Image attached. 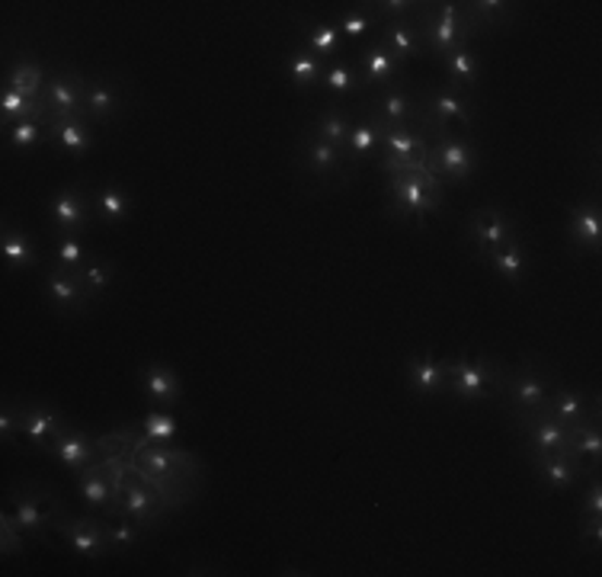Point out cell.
<instances>
[{
  "mask_svg": "<svg viewBox=\"0 0 602 577\" xmlns=\"http://www.w3.org/2000/svg\"><path fill=\"white\" fill-rule=\"evenodd\" d=\"M449 366L452 359H439L437 353H420L407 363V382L414 395L420 398H439L449 392Z\"/></svg>",
  "mask_w": 602,
  "mask_h": 577,
  "instance_id": "cell-19",
  "label": "cell"
},
{
  "mask_svg": "<svg viewBox=\"0 0 602 577\" xmlns=\"http://www.w3.org/2000/svg\"><path fill=\"white\" fill-rule=\"evenodd\" d=\"M346 155L340 148H333L330 142L318 138V135H302V171L315 180H330L333 173H343L346 176Z\"/></svg>",
  "mask_w": 602,
  "mask_h": 577,
  "instance_id": "cell-23",
  "label": "cell"
},
{
  "mask_svg": "<svg viewBox=\"0 0 602 577\" xmlns=\"http://www.w3.org/2000/svg\"><path fill=\"white\" fill-rule=\"evenodd\" d=\"M23 532L16 529V523L10 517V511L3 514V555H10V552H16V549H23V539H20Z\"/></svg>",
  "mask_w": 602,
  "mask_h": 577,
  "instance_id": "cell-50",
  "label": "cell"
},
{
  "mask_svg": "<svg viewBox=\"0 0 602 577\" xmlns=\"http://www.w3.org/2000/svg\"><path fill=\"white\" fill-rule=\"evenodd\" d=\"M542 410L551 414L554 420H561L570 430L574 423H580L587 417H600V402L593 404V410H590L587 407V395H580L577 389H567V385H554Z\"/></svg>",
  "mask_w": 602,
  "mask_h": 577,
  "instance_id": "cell-27",
  "label": "cell"
},
{
  "mask_svg": "<svg viewBox=\"0 0 602 577\" xmlns=\"http://www.w3.org/2000/svg\"><path fill=\"white\" fill-rule=\"evenodd\" d=\"M142 462H145L148 468H155V471H170V468L180 462V456L170 453V450H148V453L142 456Z\"/></svg>",
  "mask_w": 602,
  "mask_h": 577,
  "instance_id": "cell-49",
  "label": "cell"
},
{
  "mask_svg": "<svg viewBox=\"0 0 602 577\" xmlns=\"http://www.w3.org/2000/svg\"><path fill=\"white\" fill-rule=\"evenodd\" d=\"M46 212L52 219V225L61 237H81L90 229V222L97 219L94 212V189H87L84 183L64 186L46 202Z\"/></svg>",
  "mask_w": 602,
  "mask_h": 577,
  "instance_id": "cell-5",
  "label": "cell"
},
{
  "mask_svg": "<svg viewBox=\"0 0 602 577\" xmlns=\"http://www.w3.org/2000/svg\"><path fill=\"white\" fill-rule=\"evenodd\" d=\"M58 532L64 536L67 549L87 562H100L110 555V542H107V532H103V519L94 517H74L71 523L64 517L52 519Z\"/></svg>",
  "mask_w": 602,
  "mask_h": 577,
  "instance_id": "cell-10",
  "label": "cell"
},
{
  "mask_svg": "<svg viewBox=\"0 0 602 577\" xmlns=\"http://www.w3.org/2000/svg\"><path fill=\"white\" fill-rule=\"evenodd\" d=\"M142 430H145L148 440L164 443V440H173V437L180 433V423H176V417L167 414V410H148L145 420H142Z\"/></svg>",
  "mask_w": 602,
  "mask_h": 577,
  "instance_id": "cell-46",
  "label": "cell"
},
{
  "mask_svg": "<svg viewBox=\"0 0 602 577\" xmlns=\"http://www.w3.org/2000/svg\"><path fill=\"white\" fill-rule=\"evenodd\" d=\"M77 481H81V498H84V504H87L94 514L122 517V498L115 494V488H112L103 462H90L87 468H81V471H77Z\"/></svg>",
  "mask_w": 602,
  "mask_h": 577,
  "instance_id": "cell-16",
  "label": "cell"
},
{
  "mask_svg": "<svg viewBox=\"0 0 602 577\" xmlns=\"http://www.w3.org/2000/svg\"><path fill=\"white\" fill-rule=\"evenodd\" d=\"M138 382H142L145 395L155 404H161V407H173V404H180V398H183L180 376L170 366H164V363H145L138 369Z\"/></svg>",
  "mask_w": 602,
  "mask_h": 577,
  "instance_id": "cell-25",
  "label": "cell"
},
{
  "mask_svg": "<svg viewBox=\"0 0 602 577\" xmlns=\"http://www.w3.org/2000/svg\"><path fill=\"white\" fill-rule=\"evenodd\" d=\"M526 459L532 465V471L542 478V484L551 488V491H570L580 475L587 471L580 462L574 459L570 450H557V453H536V450H526Z\"/></svg>",
  "mask_w": 602,
  "mask_h": 577,
  "instance_id": "cell-15",
  "label": "cell"
},
{
  "mask_svg": "<svg viewBox=\"0 0 602 577\" xmlns=\"http://www.w3.org/2000/svg\"><path fill=\"white\" fill-rule=\"evenodd\" d=\"M285 74L295 87L302 90H311L315 84H321V74H324V61L315 56L311 49L298 46L285 56Z\"/></svg>",
  "mask_w": 602,
  "mask_h": 577,
  "instance_id": "cell-33",
  "label": "cell"
},
{
  "mask_svg": "<svg viewBox=\"0 0 602 577\" xmlns=\"http://www.w3.org/2000/svg\"><path fill=\"white\" fill-rule=\"evenodd\" d=\"M46 81H49V71H46L39 61H33V58H20V61H13V67L7 71V81H3V87H7V90H16V94H23L26 100H36V103H42Z\"/></svg>",
  "mask_w": 602,
  "mask_h": 577,
  "instance_id": "cell-30",
  "label": "cell"
},
{
  "mask_svg": "<svg viewBox=\"0 0 602 577\" xmlns=\"http://www.w3.org/2000/svg\"><path fill=\"white\" fill-rule=\"evenodd\" d=\"M567 446L574 453V459L580 462L587 471H600L602 459V430H600V417H587L580 423H574L567 430Z\"/></svg>",
  "mask_w": 602,
  "mask_h": 577,
  "instance_id": "cell-28",
  "label": "cell"
},
{
  "mask_svg": "<svg viewBox=\"0 0 602 577\" xmlns=\"http://www.w3.org/2000/svg\"><path fill=\"white\" fill-rule=\"evenodd\" d=\"M580 517H600L602 519V481H600V471L593 475L590 488H587V491H583V498H580Z\"/></svg>",
  "mask_w": 602,
  "mask_h": 577,
  "instance_id": "cell-47",
  "label": "cell"
},
{
  "mask_svg": "<svg viewBox=\"0 0 602 577\" xmlns=\"http://www.w3.org/2000/svg\"><path fill=\"white\" fill-rule=\"evenodd\" d=\"M513 423L519 427L523 433V443L526 450H536V453H557V450H570L567 446V427L561 420H554L551 414L539 410V414H526V417H513Z\"/></svg>",
  "mask_w": 602,
  "mask_h": 577,
  "instance_id": "cell-17",
  "label": "cell"
},
{
  "mask_svg": "<svg viewBox=\"0 0 602 577\" xmlns=\"http://www.w3.org/2000/svg\"><path fill=\"white\" fill-rule=\"evenodd\" d=\"M13 523L23 536H33V539H42L46 536V526H52V519L58 517L56 501L49 498V491L36 488V491H20L13 494Z\"/></svg>",
  "mask_w": 602,
  "mask_h": 577,
  "instance_id": "cell-14",
  "label": "cell"
},
{
  "mask_svg": "<svg viewBox=\"0 0 602 577\" xmlns=\"http://www.w3.org/2000/svg\"><path fill=\"white\" fill-rule=\"evenodd\" d=\"M369 113L379 122V135L394 125H420V94L404 87V81L388 84L372 97Z\"/></svg>",
  "mask_w": 602,
  "mask_h": 577,
  "instance_id": "cell-9",
  "label": "cell"
},
{
  "mask_svg": "<svg viewBox=\"0 0 602 577\" xmlns=\"http://www.w3.org/2000/svg\"><path fill=\"white\" fill-rule=\"evenodd\" d=\"M567 237H570V247L587 257V254H597L602 241V216L597 202H577L570 206V219H567Z\"/></svg>",
  "mask_w": 602,
  "mask_h": 577,
  "instance_id": "cell-22",
  "label": "cell"
},
{
  "mask_svg": "<svg viewBox=\"0 0 602 577\" xmlns=\"http://www.w3.org/2000/svg\"><path fill=\"white\" fill-rule=\"evenodd\" d=\"M516 231H519L516 216H509V212H503V209H496V206H484V209H475V212L468 216L465 237H468V244H471V254L484 263L493 250H496L509 234H516Z\"/></svg>",
  "mask_w": 602,
  "mask_h": 577,
  "instance_id": "cell-6",
  "label": "cell"
},
{
  "mask_svg": "<svg viewBox=\"0 0 602 577\" xmlns=\"http://www.w3.org/2000/svg\"><path fill=\"white\" fill-rule=\"evenodd\" d=\"M103 532H107L110 552H128L142 536V523L132 517H103Z\"/></svg>",
  "mask_w": 602,
  "mask_h": 577,
  "instance_id": "cell-42",
  "label": "cell"
},
{
  "mask_svg": "<svg viewBox=\"0 0 602 577\" xmlns=\"http://www.w3.org/2000/svg\"><path fill=\"white\" fill-rule=\"evenodd\" d=\"M353 64H356V74H359L363 90H372V87L382 90V87L397 81V71H401L397 58L391 56L379 39H369L366 49L359 52V58H353ZM401 81H404V77H401Z\"/></svg>",
  "mask_w": 602,
  "mask_h": 577,
  "instance_id": "cell-18",
  "label": "cell"
},
{
  "mask_svg": "<svg viewBox=\"0 0 602 577\" xmlns=\"http://www.w3.org/2000/svg\"><path fill=\"white\" fill-rule=\"evenodd\" d=\"M302 33H305L308 49L321 58L324 64H328V61H336V56H340V29H336L333 23H321V20L302 23Z\"/></svg>",
  "mask_w": 602,
  "mask_h": 577,
  "instance_id": "cell-38",
  "label": "cell"
},
{
  "mask_svg": "<svg viewBox=\"0 0 602 577\" xmlns=\"http://www.w3.org/2000/svg\"><path fill=\"white\" fill-rule=\"evenodd\" d=\"M449 122H458L462 128H471V100L468 90L458 87H439L430 94H420V128L445 132Z\"/></svg>",
  "mask_w": 602,
  "mask_h": 577,
  "instance_id": "cell-7",
  "label": "cell"
},
{
  "mask_svg": "<svg viewBox=\"0 0 602 577\" xmlns=\"http://www.w3.org/2000/svg\"><path fill=\"white\" fill-rule=\"evenodd\" d=\"M442 67L449 74V87H458V90H471L475 81H478V58L471 52L468 42L455 46L449 56L442 58Z\"/></svg>",
  "mask_w": 602,
  "mask_h": 577,
  "instance_id": "cell-34",
  "label": "cell"
},
{
  "mask_svg": "<svg viewBox=\"0 0 602 577\" xmlns=\"http://www.w3.org/2000/svg\"><path fill=\"white\" fill-rule=\"evenodd\" d=\"M46 138L56 142L61 151H67L71 158H84L94 145L90 135V119L84 115H46Z\"/></svg>",
  "mask_w": 602,
  "mask_h": 577,
  "instance_id": "cell-20",
  "label": "cell"
},
{
  "mask_svg": "<svg viewBox=\"0 0 602 577\" xmlns=\"http://www.w3.org/2000/svg\"><path fill=\"white\" fill-rule=\"evenodd\" d=\"M46 115H33V119H23V122L10 125V128H7V145L16 148V151L36 148V145L46 138Z\"/></svg>",
  "mask_w": 602,
  "mask_h": 577,
  "instance_id": "cell-43",
  "label": "cell"
},
{
  "mask_svg": "<svg viewBox=\"0 0 602 577\" xmlns=\"http://www.w3.org/2000/svg\"><path fill=\"white\" fill-rule=\"evenodd\" d=\"M122 84L110 77H84V103L90 122H107L112 115L122 113L125 97H122Z\"/></svg>",
  "mask_w": 602,
  "mask_h": 577,
  "instance_id": "cell-24",
  "label": "cell"
},
{
  "mask_svg": "<svg viewBox=\"0 0 602 577\" xmlns=\"http://www.w3.org/2000/svg\"><path fill=\"white\" fill-rule=\"evenodd\" d=\"M0 254H3V263L7 270H33L39 263V250H36V241L20 229H3L0 237Z\"/></svg>",
  "mask_w": 602,
  "mask_h": 577,
  "instance_id": "cell-32",
  "label": "cell"
},
{
  "mask_svg": "<svg viewBox=\"0 0 602 577\" xmlns=\"http://www.w3.org/2000/svg\"><path fill=\"white\" fill-rule=\"evenodd\" d=\"M77 273V280H81V286L87 288V295L90 298H100L103 292H110L112 283H115V263L107 260V257H97L94 254V260L87 263V267H81V270H74Z\"/></svg>",
  "mask_w": 602,
  "mask_h": 577,
  "instance_id": "cell-40",
  "label": "cell"
},
{
  "mask_svg": "<svg viewBox=\"0 0 602 577\" xmlns=\"http://www.w3.org/2000/svg\"><path fill=\"white\" fill-rule=\"evenodd\" d=\"M321 87L333 94V97H349V94H366L363 84H359V74H356V64L346 61V58H336L324 64V74H321Z\"/></svg>",
  "mask_w": 602,
  "mask_h": 577,
  "instance_id": "cell-36",
  "label": "cell"
},
{
  "mask_svg": "<svg viewBox=\"0 0 602 577\" xmlns=\"http://www.w3.org/2000/svg\"><path fill=\"white\" fill-rule=\"evenodd\" d=\"M94 212L103 225H119L132 216V193L119 183H103L94 189Z\"/></svg>",
  "mask_w": 602,
  "mask_h": 577,
  "instance_id": "cell-31",
  "label": "cell"
},
{
  "mask_svg": "<svg viewBox=\"0 0 602 577\" xmlns=\"http://www.w3.org/2000/svg\"><path fill=\"white\" fill-rule=\"evenodd\" d=\"M42 103L52 115H84V119H90L87 103H84V74L74 71V67L49 71Z\"/></svg>",
  "mask_w": 602,
  "mask_h": 577,
  "instance_id": "cell-11",
  "label": "cell"
},
{
  "mask_svg": "<svg viewBox=\"0 0 602 577\" xmlns=\"http://www.w3.org/2000/svg\"><path fill=\"white\" fill-rule=\"evenodd\" d=\"M420 33H423V46H427V56L445 58L455 46L462 42H471L475 33H478V23L471 16L468 7H458V3H439V10H420Z\"/></svg>",
  "mask_w": 602,
  "mask_h": 577,
  "instance_id": "cell-3",
  "label": "cell"
},
{
  "mask_svg": "<svg viewBox=\"0 0 602 577\" xmlns=\"http://www.w3.org/2000/svg\"><path fill=\"white\" fill-rule=\"evenodd\" d=\"M478 168V155L475 148L468 145V138H458V135H449V132H439V142L430 148L427 155V171L439 176V180H468Z\"/></svg>",
  "mask_w": 602,
  "mask_h": 577,
  "instance_id": "cell-8",
  "label": "cell"
},
{
  "mask_svg": "<svg viewBox=\"0 0 602 577\" xmlns=\"http://www.w3.org/2000/svg\"><path fill=\"white\" fill-rule=\"evenodd\" d=\"M500 392V363L491 356H455L449 366V395L465 404L488 402Z\"/></svg>",
  "mask_w": 602,
  "mask_h": 577,
  "instance_id": "cell-4",
  "label": "cell"
},
{
  "mask_svg": "<svg viewBox=\"0 0 602 577\" xmlns=\"http://www.w3.org/2000/svg\"><path fill=\"white\" fill-rule=\"evenodd\" d=\"M46 103H36V100H26L23 94L16 90H7L3 87V97H0V115H3V132L23 119H33V115H46Z\"/></svg>",
  "mask_w": 602,
  "mask_h": 577,
  "instance_id": "cell-41",
  "label": "cell"
},
{
  "mask_svg": "<svg viewBox=\"0 0 602 577\" xmlns=\"http://www.w3.org/2000/svg\"><path fill=\"white\" fill-rule=\"evenodd\" d=\"M557 385V376L548 366H500V392L506 398L509 417H526L539 414L545 407L551 389Z\"/></svg>",
  "mask_w": 602,
  "mask_h": 577,
  "instance_id": "cell-1",
  "label": "cell"
},
{
  "mask_svg": "<svg viewBox=\"0 0 602 577\" xmlns=\"http://www.w3.org/2000/svg\"><path fill=\"white\" fill-rule=\"evenodd\" d=\"M49 453H52L71 475H77L81 468H87L90 462H97L90 433H84V430H77V427H71V423L61 430V437L49 446Z\"/></svg>",
  "mask_w": 602,
  "mask_h": 577,
  "instance_id": "cell-26",
  "label": "cell"
},
{
  "mask_svg": "<svg viewBox=\"0 0 602 577\" xmlns=\"http://www.w3.org/2000/svg\"><path fill=\"white\" fill-rule=\"evenodd\" d=\"M349 128H353L349 115L343 113L340 107H330V110H324V113L315 119V125H311V135L324 138V142H330L333 148H340V151L346 155V142H349Z\"/></svg>",
  "mask_w": 602,
  "mask_h": 577,
  "instance_id": "cell-39",
  "label": "cell"
},
{
  "mask_svg": "<svg viewBox=\"0 0 602 577\" xmlns=\"http://www.w3.org/2000/svg\"><path fill=\"white\" fill-rule=\"evenodd\" d=\"M379 42H382L391 56L397 58V64H401V67H404L407 61H414V58L427 52V46H423V33H420V23H417V20H410V16H404V20H384Z\"/></svg>",
  "mask_w": 602,
  "mask_h": 577,
  "instance_id": "cell-21",
  "label": "cell"
},
{
  "mask_svg": "<svg viewBox=\"0 0 602 577\" xmlns=\"http://www.w3.org/2000/svg\"><path fill=\"white\" fill-rule=\"evenodd\" d=\"M122 517H132L142 526H148L151 519L161 517V504L155 501V494L148 488L128 484V488H122Z\"/></svg>",
  "mask_w": 602,
  "mask_h": 577,
  "instance_id": "cell-37",
  "label": "cell"
},
{
  "mask_svg": "<svg viewBox=\"0 0 602 577\" xmlns=\"http://www.w3.org/2000/svg\"><path fill=\"white\" fill-rule=\"evenodd\" d=\"M64 427H67V423H64L61 410L52 407V404H20V437H23L33 450H46V453H49V446L61 437Z\"/></svg>",
  "mask_w": 602,
  "mask_h": 577,
  "instance_id": "cell-12",
  "label": "cell"
},
{
  "mask_svg": "<svg viewBox=\"0 0 602 577\" xmlns=\"http://www.w3.org/2000/svg\"><path fill=\"white\" fill-rule=\"evenodd\" d=\"M376 23H382L376 13H369V10H359V7H353V10H346V13H340L336 16V29H340V36H349V39H366L369 33H372V26Z\"/></svg>",
  "mask_w": 602,
  "mask_h": 577,
  "instance_id": "cell-44",
  "label": "cell"
},
{
  "mask_svg": "<svg viewBox=\"0 0 602 577\" xmlns=\"http://www.w3.org/2000/svg\"><path fill=\"white\" fill-rule=\"evenodd\" d=\"M580 542H590L593 549L602 545V519L600 517H580Z\"/></svg>",
  "mask_w": 602,
  "mask_h": 577,
  "instance_id": "cell-51",
  "label": "cell"
},
{
  "mask_svg": "<svg viewBox=\"0 0 602 577\" xmlns=\"http://www.w3.org/2000/svg\"><path fill=\"white\" fill-rule=\"evenodd\" d=\"M94 257L87 254V247H84V241L81 237H61L56 247V263L58 267H64V270H81V267H87Z\"/></svg>",
  "mask_w": 602,
  "mask_h": 577,
  "instance_id": "cell-45",
  "label": "cell"
},
{
  "mask_svg": "<svg viewBox=\"0 0 602 577\" xmlns=\"http://www.w3.org/2000/svg\"><path fill=\"white\" fill-rule=\"evenodd\" d=\"M0 440L7 446L20 440V407L13 410L10 402H3V410H0Z\"/></svg>",
  "mask_w": 602,
  "mask_h": 577,
  "instance_id": "cell-48",
  "label": "cell"
},
{
  "mask_svg": "<svg viewBox=\"0 0 602 577\" xmlns=\"http://www.w3.org/2000/svg\"><path fill=\"white\" fill-rule=\"evenodd\" d=\"M379 122L372 119V113L366 110L359 122H353V128H349V142H346V161L349 164H356V161H366L372 151H376V145H379Z\"/></svg>",
  "mask_w": 602,
  "mask_h": 577,
  "instance_id": "cell-35",
  "label": "cell"
},
{
  "mask_svg": "<svg viewBox=\"0 0 602 577\" xmlns=\"http://www.w3.org/2000/svg\"><path fill=\"white\" fill-rule=\"evenodd\" d=\"M388 173V212L397 216H437L442 206V180L430 171H384Z\"/></svg>",
  "mask_w": 602,
  "mask_h": 577,
  "instance_id": "cell-2",
  "label": "cell"
},
{
  "mask_svg": "<svg viewBox=\"0 0 602 577\" xmlns=\"http://www.w3.org/2000/svg\"><path fill=\"white\" fill-rule=\"evenodd\" d=\"M484 263H491V270L503 283L519 286L523 283V273H526V241H523V234L519 231L509 234Z\"/></svg>",
  "mask_w": 602,
  "mask_h": 577,
  "instance_id": "cell-29",
  "label": "cell"
},
{
  "mask_svg": "<svg viewBox=\"0 0 602 577\" xmlns=\"http://www.w3.org/2000/svg\"><path fill=\"white\" fill-rule=\"evenodd\" d=\"M42 295H46V302L56 308L58 315H84L90 308V302H94L87 295V288L81 286L77 273L74 270H64L58 263L46 273V280H42Z\"/></svg>",
  "mask_w": 602,
  "mask_h": 577,
  "instance_id": "cell-13",
  "label": "cell"
}]
</instances>
